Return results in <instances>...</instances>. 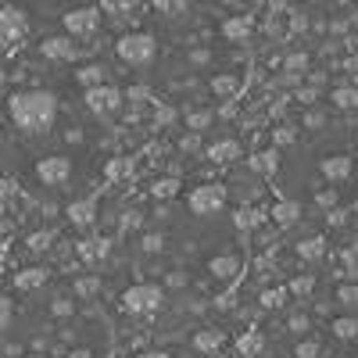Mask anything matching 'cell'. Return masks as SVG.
<instances>
[{"mask_svg":"<svg viewBox=\"0 0 358 358\" xmlns=\"http://www.w3.org/2000/svg\"><path fill=\"white\" fill-rule=\"evenodd\" d=\"M273 358H358V308L312 301L290 308L268 337Z\"/></svg>","mask_w":358,"mask_h":358,"instance_id":"cell-2","label":"cell"},{"mask_svg":"<svg viewBox=\"0 0 358 358\" xmlns=\"http://www.w3.org/2000/svg\"><path fill=\"white\" fill-rule=\"evenodd\" d=\"M65 25H69V33H76V36H90L101 25V11H69Z\"/></svg>","mask_w":358,"mask_h":358,"instance_id":"cell-9","label":"cell"},{"mask_svg":"<svg viewBox=\"0 0 358 358\" xmlns=\"http://www.w3.org/2000/svg\"><path fill=\"white\" fill-rule=\"evenodd\" d=\"M25 33H29L25 15H22V11H15V8H0V50L15 47Z\"/></svg>","mask_w":358,"mask_h":358,"instance_id":"cell-7","label":"cell"},{"mask_svg":"<svg viewBox=\"0 0 358 358\" xmlns=\"http://www.w3.org/2000/svg\"><path fill=\"white\" fill-rule=\"evenodd\" d=\"M11 319H15V305L8 301V297H0V330H4Z\"/></svg>","mask_w":358,"mask_h":358,"instance_id":"cell-10","label":"cell"},{"mask_svg":"<svg viewBox=\"0 0 358 358\" xmlns=\"http://www.w3.org/2000/svg\"><path fill=\"white\" fill-rule=\"evenodd\" d=\"M8 111H11V122L25 133H47L57 122V101L50 94H43V90H22V94H15Z\"/></svg>","mask_w":358,"mask_h":358,"instance_id":"cell-4","label":"cell"},{"mask_svg":"<svg viewBox=\"0 0 358 358\" xmlns=\"http://www.w3.org/2000/svg\"><path fill=\"white\" fill-rule=\"evenodd\" d=\"M36 176L43 179V187H62L65 179L72 176V162L69 158H43L36 165Z\"/></svg>","mask_w":358,"mask_h":358,"instance_id":"cell-8","label":"cell"},{"mask_svg":"<svg viewBox=\"0 0 358 358\" xmlns=\"http://www.w3.org/2000/svg\"><path fill=\"white\" fill-rule=\"evenodd\" d=\"M47 330L36 326L25 358H111V326L104 312L76 294H54L43 305Z\"/></svg>","mask_w":358,"mask_h":358,"instance_id":"cell-3","label":"cell"},{"mask_svg":"<svg viewBox=\"0 0 358 358\" xmlns=\"http://www.w3.org/2000/svg\"><path fill=\"white\" fill-rule=\"evenodd\" d=\"M273 183L283 201L312 215L358 208V118L322 115L297 129L276 158Z\"/></svg>","mask_w":358,"mask_h":358,"instance_id":"cell-1","label":"cell"},{"mask_svg":"<svg viewBox=\"0 0 358 358\" xmlns=\"http://www.w3.org/2000/svg\"><path fill=\"white\" fill-rule=\"evenodd\" d=\"M287 8L319 22H348L358 15V0H287Z\"/></svg>","mask_w":358,"mask_h":358,"instance_id":"cell-5","label":"cell"},{"mask_svg":"<svg viewBox=\"0 0 358 358\" xmlns=\"http://www.w3.org/2000/svg\"><path fill=\"white\" fill-rule=\"evenodd\" d=\"M118 57L133 69H151L158 62V43L147 36V33H133L118 40Z\"/></svg>","mask_w":358,"mask_h":358,"instance_id":"cell-6","label":"cell"}]
</instances>
